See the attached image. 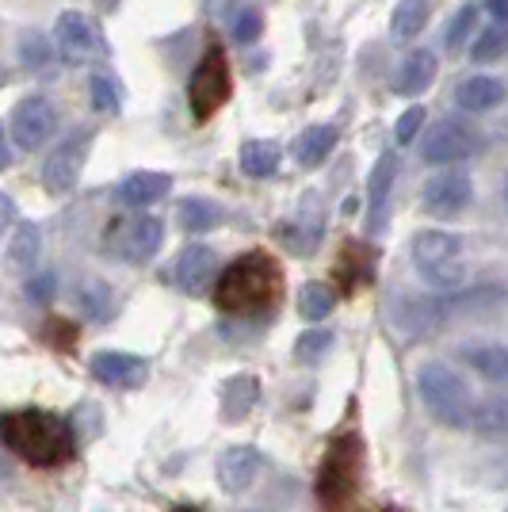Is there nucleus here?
I'll list each match as a JSON object with an SVG mask.
<instances>
[{
  "label": "nucleus",
  "mask_w": 508,
  "mask_h": 512,
  "mask_svg": "<svg viewBox=\"0 0 508 512\" xmlns=\"http://www.w3.org/2000/svg\"><path fill=\"white\" fill-rule=\"evenodd\" d=\"M482 146H486L482 130H474L463 119H444V123H436L424 134L421 157L428 165H455V161H466V157L482 153Z\"/></svg>",
  "instance_id": "nucleus-8"
},
{
  "label": "nucleus",
  "mask_w": 508,
  "mask_h": 512,
  "mask_svg": "<svg viewBox=\"0 0 508 512\" xmlns=\"http://www.w3.org/2000/svg\"><path fill=\"white\" fill-rule=\"evenodd\" d=\"M39 245H43L39 226H35V222H20L16 234H12V245H8V256H4L8 272H12V276H27V272L35 268V260H39Z\"/></svg>",
  "instance_id": "nucleus-24"
},
{
  "label": "nucleus",
  "mask_w": 508,
  "mask_h": 512,
  "mask_svg": "<svg viewBox=\"0 0 508 512\" xmlns=\"http://www.w3.org/2000/svg\"><path fill=\"white\" fill-rule=\"evenodd\" d=\"M424 211L432 218H455L470 203V176L466 172H440L424 184Z\"/></svg>",
  "instance_id": "nucleus-13"
},
{
  "label": "nucleus",
  "mask_w": 508,
  "mask_h": 512,
  "mask_svg": "<svg viewBox=\"0 0 508 512\" xmlns=\"http://www.w3.org/2000/svg\"><path fill=\"white\" fill-rule=\"evenodd\" d=\"M459 356L489 383H508V344H466Z\"/></svg>",
  "instance_id": "nucleus-22"
},
{
  "label": "nucleus",
  "mask_w": 508,
  "mask_h": 512,
  "mask_svg": "<svg viewBox=\"0 0 508 512\" xmlns=\"http://www.w3.org/2000/svg\"><path fill=\"white\" fill-rule=\"evenodd\" d=\"M283 295V268L272 253H245L214 283V302L226 314H264L276 310Z\"/></svg>",
  "instance_id": "nucleus-2"
},
{
  "label": "nucleus",
  "mask_w": 508,
  "mask_h": 512,
  "mask_svg": "<svg viewBox=\"0 0 508 512\" xmlns=\"http://www.w3.org/2000/svg\"><path fill=\"white\" fill-rule=\"evenodd\" d=\"M54 291H58V276H50V272H43V276H27V295L35 302H50L54 299Z\"/></svg>",
  "instance_id": "nucleus-39"
},
{
  "label": "nucleus",
  "mask_w": 508,
  "mask_h": 512,
  "mask_svg": "<svg viewBox=\"0 0 508 512\" xmlns=\"http://www.w3.org/2000/svg\"><path fill=\"white\" fill-rule=\"evenodd\" d=\"M470 428L489 440H508V398H486L470 413Z\"/></svg>",
  "instance_id": "nucleus-26"
},
{
  "label": "nucleus",
  "mask_w": 508,
  "mask_h": 512,
  "mask_svg": "<svg viewBox=\"0 0 508 512\" xmlns=\"http://www.w3.org/2000/svg\"><path fill=\"white\" fill-rule=\"evenodd\" d=\"M417 390H421L424 409L447 428H466L470 425V413H474V402H470V390L466 383L447 367V363H424L421 375H417Z\"/></svg>",
  "instance_id": "nucleus-4"
},
{
  "label": "nucleus",
  "mask_w": 508,
  "mask_h": 512,
  "mask_svg": "<svg viewBox=\"0 0 508 512\" xmlns=\"http://www.w3.org/2000/svg\"><path fill=\"white\" fill-rule=\"evenodd\" d=\"M474 20H478V8L474 4H466L463 12L451 20V27H447V50H463L466 35H470V27H474Z\"/></svg>",
  "instance_id": "nucleus-36"
},
{
  "label": "nucleus",
  "mask_w": 508,
  "mask_h": 512,
  "mask_svg": "<svg viewBox=\"0 0 508 512\" xmlns=\"http://www.w3.org/2000/svg\"><path fill=\"white\" fill-rule=\"evenodd\" d=\"M329 348H333V333L329 329H310L295 341V356L302 363H318Z\"/></svg>",
  "instance_id": "nucleus-33"
},
{
  "label": "nucleus",
  "mask_w": 508,
  "mask_h": 512,
  "mask_svg": "<svg viewBox=\"0 0 508 512\" xmlns=\"http://www.w3.org/2000/svg\"><path fill=\"white\" fill-rule=\"evenodd\" d=\"M363 440L360 432H340L329 440L318 470V501L325 512H344L360 493Z\"/></svg>",
  "instance_id": "nucleus-3"
},
{
  "label": "nucleus",
  "mask_w": 508,
  "mask_h": 512,
  "mask_svg": "<svg viewBox=\"0 0 508 512\" xmlns=\"http://www.w3.org/2000/svg\"><path fill=\"white\" fill-rule=\"evenodd\" d=\"M424 127V107H409L402 119H398V130H394V138H398V146H409L413 138H417V130Z\"/></svg>",
  "instance_id": "nucleus-38"
},
{
  "label": "nucleus",
  "mask_w": 508,
  "mask_h": 512,
  "mask_svg": "<svg viewBox=\"0 0 508 512\" xmlns=\"http://www.w3.org/2000/svg\"><path fill=\"white\" fill-rule=\"evenodd\" d=\"M172 180L165 172H134L127 176L123 184H119V203H127V207H153V203H161L165 195H169Z\"/></svg>",
  "instance_id": "nucleus-20"
},
{
  "label": "nucleus",
  "mask_w": 508,
  "mask_h": 512,
  "mask_svg": "<svg viewBox=\"0 0 508 512\" xmlns=\"http://www.w3.org/2000/svg\"><path fill=\"white\" fill-rule=\"evenodd\" d=\"M88 92H92V107L96 111H119V85L107 73H96L88 81Z\"/></svg>",
  "instance_id": "nucleus-34"
},
{
  "label": "nucleus",
  "mask_w": 508,
  "mask_h": 512,
  "mask_svg": "<svg viewBox=\"0 0 508 512\" xmlns=\"http://www.w3.org/2000/svg\"><path fill=\"white\" fill-rule=\"evenodd\" d=\"M77 302L85 306V314L92 321H107L111 310H115V299H111L107 283H100V279H85V283L77 287Z\"/></svg>",
  "instance_id": "nucleus-31"
},
{
  "label": "nucleus",
  "mask_w": 508,
  "mask_h": 512,
  "mask_svg": "<svg viewBox=\"0 0 508 512\" xmlns=\"http://www.w3.org/2000/svg\"><path fill=\"white\" fill-rule=\"evenodd\" d=\"M279 142L272 138H253V142H245L241 153H237V161H241V172H249V176H272L279 169Z\"/></svg>",
  "instance_id": "nucleus-27"
},
{
  "label": "nucleus",
  "mask_w": 508,
  "mask_h": 512,
  "mask_svg": "<svg viewBox=\"0 0 508 512\" xmlns=\"http://www.w3.org/2000/svg\"><path fill=\"white\" fill-rule=\"evenodd\" d=\"M333 306H337V295L325 283H306L298 291V314H302V321H325L333 314Z\"/></svg>",
  "instance_id": "nucleus-30"
},
{
  "label": "nucleus",
  "mask_w": 508,
  "mask_h": 512,
  "mask_svg": "<svg viewBox=\"0 0 508 512\" xmlns=\"http://www.w3.org/2000/svg\"><path fill=\"white\" fill-rule=\"evenodd\" d=\"M8 127H12V142L20 150H39L46 138L54 134V127H58V111L43 96H27V100L12 107Z\"/></svg>",
  "instance_id": "nucleus-11"
},
{
  "label": "nucleus",
  "mask_w": 508,
  "mask_h": 512,
  "mask_svg": "<svg viewBox=\"0 0 508 512\" xmlns=\"http://www.w3.org/2000/svg\"><path fill=\"white\" fill-rule=\"evenodd\" d=\"M88 367L100 383L115 386V390H138L149 379V363L134 352H96Z\"/></svg>",
  "instance_id": "nucleus-14"
},
{
  "label": "nucleus",
  "mask_w": 508,
  "mask_h": 512,
  "mask_svg": "<svg viewBox=\"0 0 508 512\" xmlns=\"http://www.w3.org/2000/svg\"><path fill=\"white\" fill-rule=\"evenodd\" d=\"M8 81H12V69H8V65H0V88L8 85Z\"/></svg>",
  "instance_id": "nucleus-43"
},
{
  "label": "nucleus",
  "mask_w": 508,
  "mask_h": 512,
  "mask_svg": "<svg viewBox=\"0 0 508 512\" xmlns=\"http://www.w3.org/2000/svg\"><path fill=\"white\" fill-rule=\"evenodd\" d=\"M501 54H508V23H493L478 35V43L470 50L474 62H497Z\"/></svg>",
  "instance_id": "nucleus-32"
},
{
  "label": "nucleus",
  "mask_w": 508,
  "mask_h": 512,
  "mask_svg": "<svg viewBox=\"0 0 508 512\" xmlns=\"http://www.w3.org/2000/svg\"><path fill=\"white\" fill-rule=\"evenodd\" d=\"M394 176H398V153H382L375 161V169L367 176V230L379 234L386 226V203H390V192H394Z\"/></svg>",
  "instance_id": "nucleus-16"
},
{
  "label": "nucleus",
  "mask_w": 508,
  "mask_h": 512,
  "mask_svg": "<svg viewBox=\"0 0 508 512\" xmlns=\"http://www.w3.org/2000/svg\"><path fill=\"white\" fill-rule=\"evenodd\" d=\"M161 237H165L161 218L134 214L123 222H111V230L104 237V253L111 260H123V264H146L149 256L161 249Z\"/></svg>",
  "instance_id": "nucleus-7"
},
{
  "label": "nucleus",
  "mask_w": 508,
  "mask_h": 512,
  "mask_svg": "<svg viewBox=\"0 0 508 512\" xmlns=\"http://www.w3.org/2000/svg\"><path fill=\"white\" fill-rule=\"evenodd\" d=\"M54 43H58L65 65H88L107 54L104 31L96 27V20H88L85 12H62L54 23Z\"/></svg>",
  "instance_id": "nucleus-9"
},
{
  "label": "nucleus",
  "mask_w": 508,
  "mask_h": 512,
  "mask_svg": "<svg viewBox=\"0 0 508 512\" xmlns=\"http://www.w3.org/2000/svg\"><path fill=\"white\" fill-rule=\"evenodd\" d=\"M260 467H264L260 451L249 448V444H241V448H230L218 459V482H222L226 493H245L256 482Z\"/></svg>",
  "instance_id": "nucleus-17"
},
{
  "label": "nucleus",
  "mask_w": 508,
  "mask_h": 512,
  "mask_svg": "<svg viewBox=\"0 0 508 512\" xmlns=\"http://www.w3.org/2000/svg\"><path fill=\"white\" fill-rule=\"evenodd\" d=\"M337 279L340 287L352 295V291H360L371 283L375 276V249L371 245H363V241H344V249H340V260H337Z\"/></svg>",
  "instance_id": "nucleus-18"
},
{
  "label": "nucleus",
  "mask_w": 508,
  "mask_h": 512,
  "mask_svg": "<svg viewBox=\"0 0 508 512\" xmlns=\"http://www.w3.org/2000/svg\"><path fill=\"white\" fill-rule=\"evenodd\" d=\"M505 203H508V184H505Z\"/></svg>",
  "instance_id": "nucleus-46"
},
{
  "label": "nucleus",
  "mask_w": 508,
  "mask_h": 512,
  "mask_svg": "<svg viewBox=\"0 0 508 512\" xmlns=\"http://www.w3.org/2000/svg\"><path fill=\"white\" fill-rule=\"evenodd\" d=\"M382 512H402V509H382Z\"/></svg>",
  "instance_id": "nucleus-45"
},
{
  "label": "nucleus",
  "mask_w": 508,
  "mask_h": 512,
  "mask_svg": "<svg viewBox=\"0 0 508 512\" xmlns=\"http://www.w3.org/2000/svg\"><path fill=\"white\" fill-rule=\"evenodd\" d=\"M424 23H428V0H402L394 8V16H390V35L398 43H409V39L421 35Z\"/></svg>",
  "instance_id": "nucleus-29"
},
{
  "label": "nucleus",
  "mask_w": 508,
  "mask_h": 512,
  "mask_svg": "<svg viewBox=\"0 0 508 512\" xmlns=\"http://www.w3.org/2000/svg\"><path fill=\"white\" fill-rule=\"evenodd\" d=\"M88 142L92 134L88 130H73L69 138L58 142V150L46 157L43 165V184L50 195H65L77 188L81 180V169H85V157H88Z\"/></svg>",
  "instance_id": "nucleus-10"
},
{
  "label": "nucleus",
  "mask_w": 508,
  "mask_h": 512,
  "mask_svg": "<svg viewBox=\"0 0 508 512\" xmlns=\"http://www.w3.org/2000/svg\"><path fill=\"white\" fill-rule=\"evenodd\" d=\"M96 4H100L104 12H111V8H115V0H96Z\"/></svg>",
  "instance_id": "nucleus-44"
},
{
  "label": "nucleus",
  "mask_w": 508,
  "mask_h": 512,
  "mask_svg": "<svg viewBox=\"0 0 508 512\" xmlns=\"http://www.w3.org/2000/svg\"><path fill=\"white\" fill-rule=\"evenodd\" d=\"M20 58H23V65H31V69H39V65L50 62V46H46L43 35L27 31V35L20 39Z\"/></svg>",
  "instance_id": "nucleus-37"
},
{
  "label": "nucleus",
  "mask_w": 508,
  "mask_h": 512,
  "mask_svg": "<svg viewBox=\"0 0 508 512\" xmlns=\"http://www.w3.org/2000/svg\"><path fill=\"white\" fill-rule=\"evenodd\" d=\"M180 512H195V509H180Z\"/></svg>",
  "instance_id": "nucleus-47"
},
{
  "label": "nucleus",
  "mask_w": 508,
  "mask_h": 512,
  "mask_svg": "<svg viewBox=\"0 0 508 512\" xmlns=\"http://www.w3.org/2000/svg\"><path fill=\"white\" fill-rule=\"evenodd\" d=\"M279 237H283V245L295 256L318 253L321 237H325V214H321L318 195H306V199H302V207L295 211V218H291L287 226H279Z\"/></svg>",
  "instance_id": "nucleus-12"
},
{
  "label": "nucleus",
  "mask_w": 508,
  "mask_h": 512,
  "mask_svg": "<svg viewBox=\"0 0 508 512\" xmlns=\"http://www.w3.org/2000/svg\"><path fill=\"white\" fill-rule=\"evenodd\" d=\"M337 138H340L337 127H329V123H321V127H306L295 138V146H291L295 165L298 169H318V165H325V157L337 150Z\"/></svg>",
  "instance_id": "nucleus-19"
},
{
  "label": "nucleus",
  "mask_w": 508,
  "mask_h": 512,
  "mask_svg": "<svg viewBox=\"0 0 508 512\" xmlns=\"http://www.w3.org/2000/svg\"><path fill=\"white\" fill-rule=\"evenodd\" d=\"M176 218H180V226H184L188 234H207V230H214V226L222 222V207H218V203H211V199L188 195V199H180Z\"/></svg>",
  "instance_id": "nucleus-28"
},
{
  "label": "nucleus",
  "mask_w": 508,
  "mask_h": 512,
  "mask_svg": "<svg viewBox=\"0 0 508 512\" xmlns=\"http://www.w3.org/2000/svg\"><path fill=\"white\" fill-rule=\"evenodd\" d=\"M260 31H264V16H260L256 8H241L237 20H233V39H237V43H256Z\"/></svg>",
  "instance_id": "nucleus-35"
},
{
  "label": "nucleus",
  "mask_w": 508,
  "mask_h": 512,
  "mask_svg": "<svg viewBox=\"0 0 508 512\" xmlns=\"http://www.w3.org/2000/svg\"><path fill=\"white\" fill-rule=\"evenodd\" d=\"M12 165V146H8V134H4V127H0V172Z\"/></svg>",
  "instance_id": "nucleus-42"
},
{
  "label": "nucleus",
  "mask_w": 508,
  "mask_h": 512,
  "mask_svg": "<svg viewBox=\"0 0 508 512\" xmlns=\"http://www.w3.org/2000/svg\"><path fill=\"white\" fill-rule=\"evenodd\" d=\"M230 88H233V77H230V62H226V50L218 43H211V50L203 54V62L195 65L188 85V104L195 123H207L214 111L230 100Z\"/></svg>",
  "instance_id": "nucleus-6"
},
{
  "label": "nucleus",
  "mask_w": 508,
  "mask_h": 512,
  "mask_svg": "<svg viewBox=\"0 0 508 512\" xmlns=\"http://www.w3.org/2000/svg\"><path fill=\"white\" fill-rule=\"evenodd\" d=\"M486 8L497 23H508V0H486Z\"/></svg>",
  "instance_id": "nucleus-41"
},
{
  "label": "nucleus",
  "mask_w": 508,
  "mask_h": 512,
  "mask_svg": "<svg viewBox=\"0 0 508 512\" xmlns=\"http://www.w3.org/2000/svg\"><path fill=\"white\" fill-rule=\"evenodd\" d=\"M256 398H260V383L253 375H233L222 386V421H245L253 413Z\"/></svg>",
  "instance_id": "nucleus-25"
},
{
  "label": "nucleus",
  "mask_w": 508,
  "mask_h": 512,
  "mask_svg": "<svg viewBox=\"0 0 508 512\" xmlns=\"http://www.w3.org/2000/svg\"><path fill=\"white\" fill-rule=\"evenodd\" d=\"M211 276H214V249L211 245H188V249H180L176 260L169 264V279L184 291V295H203L207 287H211Z\"/></svg>",
  "instance_id": "nucleus-15"
},
{
  "label": "nucleus",
  "mask_w": 508,
  "mask_h": 512,
  "mask_svg": "<svg viewBox=\"0 0 508 512\" xmlns=\"http://www.w3.org/2000/svg\"><path fill=\"white\" fill-rule=\"evenodd\" d=\"M413 264L436 291H455L463 283V241L444 230H424L413 237Z\"/></svg>",
  "instance_id": "nucleus-5"
},
{
  "label": "nucleus",
  "mask_w": 508,
  "mask_h": 512,
  "mask_svg": "<svg viewBox=\"0 0 508 512\" xmlns=\"http://www.w3.org/2000/svg\"><path fill=\"white\" fill-rule=\"evenodd\" d=\"M432 81H436V54L432 50H413L398 69V77H394V92L398 96H421Z\"/></svg>",
  "instance_id": "nucleus-21"
},
{
  "label": "nucleus",
  "mask_w": 508,
  "mask_h": 512,
  "mask_svg": "<svg viewBox=\"0 0 508 512\" xmlns=\"http://www.w3.org/2000/svg\"><path fill=\"white\" fill-rule=\"evenodd\" d=\"M505 100V85L497 77H470L455 88V104L470 111V115H482V111H493V107Z\"/></svg>",
  "instance_id": "nucleus-23"
},
{
  "label": "nucleus",
  "mask_w": 508,
  "mask_h": 512,
  "mask_svg": "<svg viewBox=\"0 0 508 512\" xmlns=\"http://www.w3.org/2000/svg\"><path fill=\"white\" fill-rule=\"evenodd\" d=\"M12 218H16V203H12L8 195L0 192V234H4L8 226H12Z\"/></svg>",
  "instance_id": "nucleus-40"
},
{
  "label": "nucleus",
  "mask_w": 508,
  "mask_h": 512,
  "mask_svg": "<svg viewBox=\"0 0 508 512\" xmlns=\"http://www.w3.org/2000/svg\"><path fill=\"white\" fill-rule=\"evenodd\" d=\"M0 444L27 459L31 467H62L73 459L77 440L73 428L58 413L46 409H12L0 417Z\"/></svg>",
  "instance_id": "nucleus-1"
}]
</instances>
